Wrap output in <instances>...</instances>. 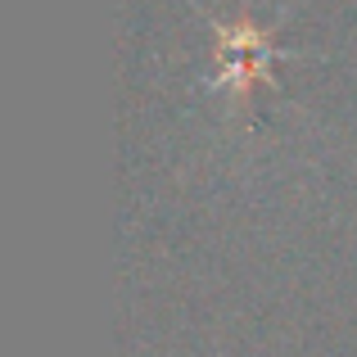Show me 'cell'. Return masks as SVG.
<instances>
[{"label": "cell", "instance_id": "cell-1", "mask_svg": "<svg viewBox=\"0 0 357 357\" xmlns=\"http://www.w3.org/2000/svg\"><path fill=\"white\" fill-rule=\"evenodd\" d=\"M213 59H218V68L208 77V91H227L236 105H244L253 91L271 86V68L289 59V50L271 41L267 27L213 18Z\"/></svg>", "mask_w": 357, "mask_h": 357}]
</instances>
